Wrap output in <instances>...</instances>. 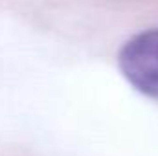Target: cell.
I'll return each mask as SVG.
<instances>
[{"instance_id": "obj_1", "label": "cell", "mask_w": 158, "mask_h": 156, "mask_svg": "<svg viewBox=\"0 0 158 156\" xmlns=\"http://www.w3.org/2000/svg\"><path fill=\"white\" fill-rule=\"evenodd\" d=\"M118 63L136 90L158 99V30L132 37L121 48Z\"/></svg>"}]
</instances>
